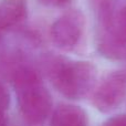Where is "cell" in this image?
Masks as SVG:
<instances>
[{
	"mask_svg": "<svg viewBox=\"0 0 126 126\" xmlns=\"http://www.w3.org/2000/svg\"><path fill=\"white\" fill-rule=\"evenodd\" d=\"M102 28L113 32L126 43V4L115 10L111 0H105L100 8Z\"/></svg>",
	"mask_w": 126,
	"mask_h": 126,
	"instance_id": "cell-5",
	"label": "cell"
},
{
	"mask_svg": "<svg viewBox=\"0 0 126 126\" xmlns=\"http://www.w3.org/2000/svg\"><path fill=\"white\" fill-rule=\"evenodd\" d=\"M73 0H39L41 4L51 8H65L72 3Z\"/></svg>",
	"mask_w": 126,
	"mask_h": 126,
	"instance_id": "cell-10",
	"label": "cell"
},
{
	"mask_svg": "<svg viewBox=\"0 0 126 126\" xmlns=\"http://www.w3.org/2000/svg\"><path fill=\"white\" fill-rule=\"evenodd\" d=\"M85 19L79 10L65 12L53 23L51 28V38L58 48L71 50L81 40L84 30Z\"/></svg>",
	"mask_w": 126,
	"mask_h": 126,
	"instance_id": "cell-4",
	"label": "cell"
},
{
	"mask_svg": "<svg viewBox=\"0 0 126 126\" xmlns=\"http://www.w3.org/2000/svg\"><path fill=\"white\" fill-rule=\"evenodd\" d=\"M6 125H7L6 113H1L0 112V126H6Z\"/></svg>",
	"mask_w": 126,
	"mask_h": 126,
	"instance_id": "cell-12",
	"label": "cell"
},
{
	"mask_svg": "<svg viewBox=\"0 0 126 126\" xmlns=\"http://www.w3.org/2000/svg\"><path fill=\"white\" fill-rule=\"evenodd\" d=\"M92 92V104L97 111L102 113L115 111L126 97V73L110 72Z\"/></svg>",
	"mask_w": 126,
	"mask_h": 126,
	"instance_id": "cell-3",
	"label": "cell"
},
{
	"mask_svg": "<svg viewBox=\"0 0 126 126\" xmlns=\"http://www.w3.org/2000/svg\"><path fill=\"white\" fill-rule=\"evenodd\" d=\"M86 112L78 105L60 104L53 111L50 126H87Z\"/></svg>",
	"mask_w": 126,
	"mask_h": 126,
	"instance_id": "cell-6",
	"label": "cell"
},
{
	"mask_svg": "<svg viewBox=\"0 0 126 126\" xmlns=\"http://www.w3.org/2000/svg\"><path fill=\"white\" fill-rule=\"evenodd\" d=\"M47 71L53 86L69 100L86 97L96 84V67L87 61L52 58L47 62Z\"/></svg>",
	"mask_w": 126,
	"mask_h": 126,
	"instance_id": "cell-1",
	"label": "cell"
},
{
	"mask_svg": "<svg viewBox=\"0 0 126 126\" xmlns=\"http://www.w3.org/2000/svg\"><path fill=\"white\" fill-rule=\"evenodd\" d=\"M97 50L102 57L113 61L126 60V43L113 32L103 29L97 41Z\"/></svg>",
	"mask_w": 126,
	"mask_h": 126,
	"instance_id": "cell-8",
	"label": "cell"
},
{
	"mask_svg": "<svg viewBox=\"0 0 126 126\" xmlns=\"http://www.w3.org/2000/svg\"><path fill=\"white\" fill-rule=\"evenodd\" d=\"M13 85L23 117L31 124L43 123L52 110V97L39 74L30 67H21L15 73Z\"/></svg>",
	"mask_w": 126,
	"mask_h": 126,
	"instance_id": "cell-2",
	"label": "cell"
},
{
	"mask_svg": "<svg viewBox=\"0 0 126 126\" xmlns=\"http://www.w3.org/2000/svg\"><path fill=\"white\" fill-rule=\"evenodd\" d=\"M28 15L27 0H2L0 3V30L23 22Z\"/></svg>",
	"mask_w": 126,
	"mask_h": 126,
	"instance_id": "cell-7",
	"label": "cell"
},
{
	"mask_svg": "<svg viewBox=\"0 0 126 126\" xmlns=\"http://www.w3.org/2000/svg\"><path fill=\"white\" fill-rule=\"evenodd\" d=\"M10 105V95L3 85L0 84V112L6 113Z\"/></svg>",
	"mask_w": 126,
	"mask_h": 126,
	"instance_id": "cell-9",
	"label": "cell"
},
{
	"mask_svg": "<svg viewBox=\"0 0 126 126\" xmlns=\"http://www.w3.org/2000/svg\"><path fill=\"white\" fill-rule=\"evenodd\" d=\"M102 126H126V114H121L109 118L105 123H103Z\"/></svg>",
	"mask_w": 126,
	"mask_h": 126,
	"instance_id": "cell-11",
	"label": "cell"
}]
</instances>
